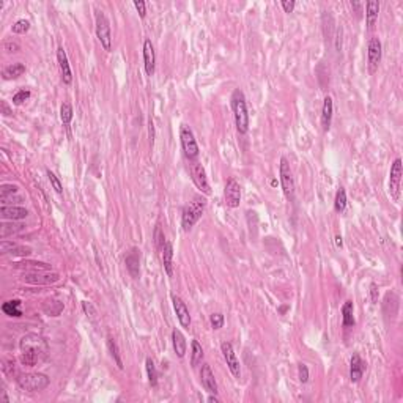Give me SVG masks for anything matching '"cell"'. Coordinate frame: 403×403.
<instances>
[{
    "label": "cell",
    "instance_id": "cell-4",
    "mask_svg": "<svg viewBox=\"0 0 403 403\" xmlns=\"http://www.w3.org/2000/svg\"><path fill=\"white\" fill-rule=\"evenodd\" d=\"M18 385L24 391L38 392L49 386V378L43 373H25V375H19Z\"/></svg>",
    "mask_w": 403,
    "mask_h": 403
},
{
    "label": "cell",
    "instance_id": "cell-41",
    "mask_svg": "<svg viewBox=\"0 0 403 403\" xmlns=\"http://www.w3.org/2000/svg\"><path fill=\"white\" fill-rule=\"evenodd\" d=\"M82 307H84V312L89 315V317H92V318H95V315H96V311H95V307H93L90 302H87V301H84L82 302Z\"/></svg>",
    "mask_w": 403,
    "mask_h": 403
},
{
    "label": "cell",
    "instance_id": "cell-18",
    "mask_svg": "<svg viewBox=\"0 0 403 403\" xmlns=\"http://www.w3.org/2000/svg\"><path fill=\"white\" fill-rule=\"evenodd\" d=\"M200 378H202V385H203V387L208 392L218 394V383H216V378H214V373L211 372V367L208 364L202 366Z\"/></svg>",
    "mask_w": 403,
    "mask_h": 403
},
{
    "label": "cell",
    "instance_id": "cell-8",
    "mask_svg": "<svg viewBox=\"0 0 403 403\" xmlns=\"http://www.w3.org/2000/svg\"><path fill=\"white\" fill-rule=\"evenodd\" d=\"M22 279L27 282V284H32V285H51V284H55V282L60 279V276L57 273L33 271V273H25Z\"/></svg>",
    "mask_w": 403,
    "mask_h": 403
},
{
    "label": "cell",
    "instance_id": "cell-25",
    "mask_svg": "<svg viewBox=\"0 0 403 403\" xmlns=\"http://www.w3.org/2000/svg\"><path fill=\"white\" fill-rule=\"evenodd\" d=\"M24 73H25V66L22 63H13L3 70L2 76L5 80H11V79H18L19 76H22Z\"/></svg>",
    "mask_w": 403,
    "mask_h": 403
},
{
    "label": "cell",
    "instance_id": "cell-23",
    "mask_svg": "<svg viewBox=\"0 0 403 403\" xmlns=\"http://www.w3.org/2000/svg\"><path fill=\"white\" fill-rule=\"evenodd\" d=\"M172 342H173V350H175L178 358H184L187 344H186V339H184V335L181 334V331L173 329L172 331Z\"/></svg>",
    "mask_w": 403,
    "mask_h": 403
},
{
    "label": "cell",
    "instance_id": "cell-46",
    "mask_svg": "<svg viewBox=\"0 0 403 403\" xmlns=\"http://www.w3.org/2000/svg\"><path fill=\"white\" fill-rule=\"evenodd\" d=\"M5 49L8 52H16L19 49V46L15 44V43H5Z\"/></svg>",
    "mask_w": 403,
    "mask_h": 403
},
{
    "label": "cell",
    "instance_id": "cell-2",
    "mask_svg": "<svg viewBox=\"0 0 403 403\" xmlns=\"http://www.w3.org/2000/svg\"><path fill=\"white\" fill-rule=\"evenodd\" d=\"M232 109L235 115V123L239 134H246L249 129V113H247L246 98L244 93L239 89H237L232 95Z\"/></svg>",
    "mask_w": 403,
    "mask_h": 403
},
{
    "label": "cell",
    "instance_id": "cell-34",
    "mask_svg": "<svg viewBox=\"0 0 403 403\" xmlns=\"http://www.w3.org/2000/svg\"><path fill=\"white\" fill-rule=\"evenodd\" d=\"M145 367H147V373H148V381H150V385H151L153 387L158 386V372H156V367H154V362H153L151 358L147 359Z\"/></svg>",
    "mask_w": 403,
    "mask_h": 403
},
{
    "label": "cell",
    "instance_id": "cell-37",
    "mask_svg": "<svg viewBox=\"0 0 403 403\" xmlns=\"http://www.w3.org/2000/svg\"><path fill=\"white\" fill-rule=\"evenodd\" d=\"M154 241H156V247H158V249L159 251L163 249V246L165 243V237H164L161 225H156V230H154Z\"/></svg>",
    "mask_w": 403,
    "mask_h": 403
},
{
    "label": "cell",
    "instance_id": "cell-21",
    "mask_svg": "<svg viewBox=\"0 0 403 403\" xmlns=\"http://www.w3.org/2000/svg\"><path fill=\"white\" fill-rule=\"evenodd\" d=\"M161 258H163V265H164V270L167 273V276H172L173 274V263H172V258H173V246L170 241H165L163 249H161Z\"/></svg>",
    "mask_w": 403,
    "mask_h": 403
},
{
    "label": "cell",
    "instance_id": "cell-27",
    "mask_svg": "<svg viewBox=\"0 0 403 403\" xmlns=\"http://www.w3.org/2000/svg\"><path fill=\"white\" fill-rule=\"evenodd\" d=\"M2 311L8 315V317H21L22 311H21V301L19 299H13V301H6L2 306Z\"/></svg>",
    "mask_w": 403,
    "mask_h": 403
},
{
    "label": "cell",
    "instance_id": "cell-33",
    "mask_svg": "<svg viewBox=\"0 0 403 403\" xmlns=\"http://www.w3.org/2000/svg\"><path fill=\"white\" fill-rule=\"evenodd\" d=\"M33 268V271H48L51 270V265L48 263H41V261H21V263H16V268Z\"/></svg>",
    "mask_w": 403,
    "mask_h": 403
},
{
    "label": "cell",
    "instance_id": "cell-1",
    "mask_svg": "<svg viewBox=\"0 0 403 403\" xmlns=\"http://www.w3.org/2000/svg\"><path fill=\"white\" fill-rule=\"evenodd\" d=\"M21 362L24 366L33 367L48 351V345L43 337L37 334H29L21 340Z\"/></svg>",
    "mask_w": 403,
    "mask_h": 403
},
{
    "label": "cell",
    "instance_id": "cell-45",
    "mask_svg": "<svg viewBox=\"0 0 403 403\" xmlns=\"http://www.w3.org/2000/svg\"><path fill=\"white\" fill-rule=\"evenodd\" d=\"M0 104H2V113H3V115H5V117L11 115L13 112H11V109H10L8 103H6V101H2V103H0Z\"/></svg>",
    "mask_w": 403,
    "mask_h": 403
},
{
    "label": "cell",
    "instance_id": "cell-31",
    "mask_svg": "<svg viewBox=\"0 0 403 403\" xmlns=\"http://www.w3.org/2000/svg\"><path fill=\"white\" fill-rule=\"evenodd\" d=\"M73 115H74V112H73V106L70 103H63L62 107H60V120H62V123L65 126H68L71 123Z\"/></svg>",
    "mask_w": 403,
    "mask_h": 403
},
{
    "label": "cell",
    "instance_id": "cell-47",
    "mask_svg": "<svg viewBox=\"0 0 403 403\" xmlns=\"http://www.w3.org/2000/svg\"><path fill=\"white\" fill-rule=\"evenodd\" d=\"M351 8H354V10H356V15L361 16V8H362V3H359V2H351Z\"/></svg>",
    "mask_w": 403,
    "mask_h": 403
},
{
    "label": "cell",
    "instance_id": "cell-42",
    "mask_svg": "<svg viewBox=\"0 0 403 403\" xmlns=\"http://www.w3.org/2000/svg\"><path fill=\"white\" fill-rule=\"evenodd\" d=\"M280 5H282V8H284L285 13H292L294 10V5L296 3H294V0H282Z\"/></svg>",
    "mask_w": 403,
    "mask_h": 403
},
{
    "label": "cell",
    "instance_id": "cell-24",
    "mask_svg": "<svg viewBox=\"0 0 403 403\" xmlns=\"http://www.w3.org/2000/svg\"><path fill=\"white\" fill-rule=\"evenodd\" d=\"M378 13H380V3L378 2L370 0V2L366 3V21H367L368 29H373V25L378 19Z\"/></svg>",
    "mask_w": 403,
    "mask_h": 403
},
{
    "label": "cell",
    "instance_id": "cell-11",
    "mask_svg": "<svg viewBox=\"0 0 403 403\" xmlns=\"http://www.w3.org/2000/svg\"><path fill=\"white\" fill-rule=\"evenodd\" d=\"M220 350L224 353V358L227 361V366L230 368V372L233 373L235 378H239L241 377V368H239V361L237 359V354L233 351V347L232 344H228V342H224L222 345H220Z\"/></svg>",
    "mask_w": 403,
    "mask_h": 403
},
{
    "label": "cell",
    "instance_id": "cell-6",
    "mask_svg": "<svg viewBox=\"0 0 403 403\" xmlns=\"http://www.w3.org/2000/svg\"><path fill=\"white\" fill-rule=\"evenodd\" d=\"M180 139H181V147H183L186 158L189 161H196L199 156V145L196 142V137H194L192 131L187 126H181Z\"/></svg>",
    "mask_w": 403,
    "mask_h": 403
},
{
    "label": "cell",
    "instance_id": "cell-28",
    "mask_svg": "<svg viewBox=\"0 0 403 403\" xmlns=\"http://www.w3.org/2000/svg\"><path fill=\"white\" fill-rule=\"evenodd\" d=\"M342 317H344V326L350 328L354 326V317H353V302L347 301L344 306H342Z\"/></svg>",
    "mask_w": 403,
    "mask_h": 403
},
{
    "label": "cell",
    "instance_id": "cell-26",
    "mask_svg": "<svg viewBox=\"0 0 403 403\" xmlns=\"http://www.w3.org/2000/svg\"><path fill=\"white\" fill-rule=\"evenodd\" d=\"M2 252L3 254L10 252L13 255H29V254H32V249L30 247H25V246H18L16 243L2 241Z\"/></svg>",
    "mask_w": 403,
    "mask_h": 403
},
{
    "label": "cell",
    "instance_id": "cell-15",
    "mask_svg": "<svg viewBox=\"0 0 403 403\" xmlns=\"http://www.w3.org/2000/svg\"><path fill=\"white\" fill-rule=\"evenodd\" d=\"M125 263H126V268H128V271H129L131 276L134 279H137L139 271H140V251L136 249V247H132V249L126 254Z\"/></svg>",
    "mask_w": 403,
    "mask_h": 403
},
{
    "label": "cell",
    "instance_id": "cell-40",
    "mask_svg": "<svg viewBox=\"0 0 403 403\" xmlns=\"http://www.w3.org/2000/svg\"><path fill=\"white\" fill-rule=\"evenodd\" d=\"M134 6H136V10L139 11L140 18L147 16V3L144 2V0H134Z\"/></svg>",
    "mask_w": 403,
    "mask_h": 403
},
{
    "label": "cell",
    "instance_id": "cell-36",
    "mask_svg": "<svg viewBox=\"0 0 403 403\" xmlns=\"http://www.w3.org/2000/svg\"><path fill=\"white\" fill-rule=\"evenodd\" d=\"M48 178H49V181H51L52 187L55 189V192H57V194H63V186H62V183H60V180L55 177V173L51 172V170H48Z\"/></svg>",
    "mask_w": 403,
    "mask_h": 403
},
{
    "label": "cell",
    "instance_id": "cell-38",
    "mask_svg": "<svg viewBox=\"0 0 403 403\" xmlns=\"http://www.w3.org/2000/svg\"><path fill=\"white\" fill-rule=\"evenodd\" d=\"M29 98H30V92L29 90H19L16 95L13 96V104L19 106V104H22L24 101L29 99Z\"/></svg>",
    "mask_w": 403,
    "mask_h": 403
},
{
    "label": "cell",
    "instance_id": "cell-43",
    "mask_svg": "<svg viewBox=\"0 0 403 403\" xmlns=\"http://www.w3.org/2000/svg\"><path fill=\"white\" fill-rule=\"evenodd\" d=\"M299 380L302 381V383H306L307 380H309V370H307V367L304 366V364H299Z\"/></svg>",
    "mask_w": 403,
    "mask_h": 403
},
{
    "label": "cell",
    "instance_id": "cell-9",
    "mask_svg": "<svg viewBox=\"0 0 403 403\" xmlns=\"http://www.w3.org/2000/svg\"><path fill=\"white\" fill-rule=\"evenodd\" d=\"M224 197H225L227 206H230V208L239 206V202H241V186H239V183L235 178H228L227 180Z\"/></svg>",
    "mask_w": 403,
    "mask_h": 403
},
{
    "label": "cell",
    "instance_id": "cell-19",
    "mask_svg": "<svg viewBox=\"0 0 403 403\" xmlns=\"http://www.w3.org/2000/svg\"><path fill=\"white\" fill-rule=\"evenodd\" d=\"M364 370H366V362L361 359V356L358 353H354L351 356V361H350V378L353 383H358L362 375H364Z\"/></svg>",
    "mask_w": 403,
    "mask_h": 403
},
{
    "label": "cell",
    "instance_id": "cell-44",
    "mask_svg": "<svg viewBox=\"0 0 403 403\" xmlns=\"http://www.w3.org/2000/svg\"><path fill=\"white\" fill-rule=\"evenodd\" d=\"M370 296H372V301H373V302L378 301V287L375 285V284L370 285Z\"/></svg>",
    "mask_w": 403,
    "mask_h": 403
},
{
    "label": "cell",
    "instance_id": "cell-29",
    "mask_svg": "<svg viewBox=\"0 0 403 403\" xmlns=\"http://www.w3.org/2000/svg\"><path fill=\"white\" fill-rule=\"evenodd\" d=\"M107 348H109V351H110V356L113 358V361H115V364L118 368H122L123 370V361H122V356H120V350H118V345H117V342L113 340L112 337L107 339Z\"/></svg>",
    "mask_w": 403,
    "mask_h": 403
},
{
    "label": "cell",
    "instance_id": "cell-32",
    "mask_svg": "<svg viewBox=\"0 0 403 403\" xmlns=\"http://www.w3.org/2000/svg\"><path fill=\"white\" fill-rule=\"evenodd\" d=\"M347 208V192L344 187H340L337 191V196H335V200H334V210L337 213H342Z\"/></svg>",
    "mask_w": 403,
    "mask_h": 403
},
{
    "label": "cell",
    "instance_id": "cell-35",
    "mask_svg": "<svg viewBox=\"0 0 403 403\" xmlns=\"http://www.w3.org/2000/svg\"><path fill=\"white\" fill-rule=\"evenodd\" d=\"M30 29V21H27V19H19L15 24H13L11 30L13 33H19V35H22V33H27Z\"/></svg>",
    "mask_w": 403,
    "mask_h": 403
},
{
    "label": "cell",
    "instance_id": "cell-16",
    "mask_svg": "<svg viewBox=\"0 0 403 403\" xmlns=\"http://www.w3.org/2000/svg\"><path fill=\"white\" fill-rule=\"evenodd\" d=\"M57 60H58V66H60V73H62V79L66 85H70L73 82V73H71V66L68 63V57H66V52L63 48L57 49Z\"/></svg>",
    "mask_w": 403,
    "mask_h": 403
},
{
    "label": "cell",
    "instance_id": "cell-12",
    "mask_svg": "<svg viewBox=\"0 0 403 403\" xmlns=\"http://www.w3.org/2000/svg\"><path fill=\"white\" fill-rule=\"evenodd\" d=\"M402 159H395L391 167V178H389V187H391V194L394 199H399V189H400V181H402Z\"/></svg>",
    "mask_w": 403,
    "mask_h": 403
},
{
    "label": "cell",
    "instance_id": "cell-49",
    "mask_svg": "<svg viewBox=\"0 0 403 403\" xmlns=\"http://www.w3.org/2000/svg\"><path fill=\"white\" fill-rule=\"evenodd\" d=\"M335 244H337L339 247L342 246V238L340 237H335Z\"/></svg>",
    "mask_w": 403,
    "mask_h": 403
},
{
    "label": "cell",
    "instance_id": "cell-20",
    "mask_svg": "<svg viewBox=\"0 0 403 403\" xmlns=\"http://www.w3.org/2000/svg\"><path fill=\"white\" fill-rule=\"evenodd\" d=\"M0 214H2L3 219H10V220H21L29 216V211L25 210L24 206H2L0 208Z\"/></svg>",
    "mask_w": 403,
    "mask_h": 403
},
{
    "label": "cell",
    "instance_id": "cell-7",
    "mask_svg": "<svg viewBox=\"0 0 403 403\" xmlns=\"http://www.w3.org/2000/svg\"><path fill=\"white\" fill-rule=\"evenodd\" d=\"M279 175H280V184L282 189H284V194L292 199L294 194V181H293V173L290 169V164L285 158L280 159V169H279Z\"/></svg>",
    "mask_w": 403,
    "mask_h": 403
},
{
    "label": "cell",
    "instance_id": "cell-48",
    "mask_svg": "<svg viewBox=\"0 0 403 403\" xmlns=\"http://www.w3.org/2000/svg\"><path fill=\"white\" fill-rule=\"evenodd\" d=\"M208 402H211V403H213V402H214V403H218V402H219V399L216 397V394H214V395H210V397H208Z\"/></svg>",
    "mask_w": 403,
    "mask_h": 403
},
{
    "label": "cell",
    "instance_id": "cell-39",
    "mask_svg": "<svg viewBox=\"0 0 403 403\" xmlns=\"http://www.w3.org/2000/svg\"><path fill=\"white\" fill-rule=\"evenodd\" d=\"M210 321H211V326L214 329H220L224 326V315L222 313H213L210 317Z\"/></svg>",
    "mask_w": 403,
    "mask_h": 403
},
{
    "label": "cell",
    "instance_id": "cell-22",
    "mask_svg": "<svg viewBox=\"0 0 403 403\" xmlns=\"http://www.w3.org/2000/svg\"><path fill=\"white\" fill-rule=\"evenodd\" d=\"M332 98L326 96L323 101V109H321V126H323V131H328L331 128V122H332Z\"/></svg>",
    "mask_w": 403,
    "mask_h": 403
},
{
    "label": "cell",
    "instance_id": "cell-13",
    "mask_svg": "<svg viewBox=\"0 0 403 403\" xmlns=\"http://www.w3.org/2000/svg\"><path fill=\"white\" fill-rule=\"evenodd\" d=\"M172 301H173V309H175V312H177L180 325L183 328H189L191 315H189V311H187V307L184 304V301L181 299L180 296H177V294H172Z\"/></svg>",
    "mask_w": 403,
    "mask_h": 403
},
{
    "label": "cell",
    "instance_id": "cell-3",
    "mask_svg": "<svg viewBox=\"0 0 403 403\" xmlns=\"http://www.w3.org/2000/svg\"><path fill=\"white\" fill-rule=\"evenodd\" d=\"M205 210V200L196 197L187 206H184L183 216H181V225L184 230H191V228L197 224V220L202 218Z\"/></svg>",
    "mask_w": 403,
    "mask_h": 403
},
{
    "label": "cell",
    "instance_id": "cell-14",
    "mask_svg": "<svg viewBox=\"0 0 403 403\" xmlns=\"http://www.w3.org/2000/svg\"><path fill=\"white\" fill-rule=\"evenodd\" d=\"M367 57H368V66H370V71H375L377 70L378 63H380V60H381V41L378 38H372L370 41H368Z\"/></svg>",
    "mask_w": 403,
    "mask_h": 403
},
{
    "label": "cell",
    "instance_id": "cell-10",
    "mask_svg": "<svg viewBox=\"0 0 403 403\" xmlns=\"http://www.w3.org/2000/svg\"><path fill=\"white\" fill-rule=\"evenodd\" d=\"M191 175H192V181L196 183V186L199 187V189L203 194H206V196H210L211 189H210V184H208L206 173H205L203 167H202V164H199V163L191 164Z\"/></svg>",
    "mask_w": 403,
    "mask_h": 403
},
{
    "label": "cell",
    "instance_id": "cell-30",
    "mask_svg": "<svg viewBox=\"0 0 403 403\" xmlns=\"http://www.w3.org/2000/svg\"><path fill=\"white\" fill-rule=\"evenodd\" d=\"M203 359V348L197 340H192V354H191V364L192 367L199 366Z\"/></svg>",
    "mask_w": 403,
    "mask_h": 403
},
{
    "label": "cell",
    "instance_id": "cell-5",
    "mask_svg": "<svg viewBox=\"0 0 403 403\" xmlns=\"http://www.w3.org/2000/svg\"><path fill=\"white\" fill-rule=\"evenodd\" d=\"M96 37L101 41V44H103V48L106 51H110V48H112L110 24L104 13L99 10H96Z\"/></svg>",
    "mask_w": 403,
    "mask_h": 403
},
{
    "label": "cell",
    "instance_id": "cell-17",
    "mask_svg": "<svg viewBox=\"0 0 403 403\" xmlns=\"http://www.w3.org/2000/svg\"><path fill=\"white\" fill-rule=\"evenodd\" d=\"M154 63H156V55H154V48L151 39H145L144 41V65L145 71L148 76L154 74Z\"/></svg>",
    "mask_w": 403,
    "mask_h": 403
}]
</instances>
